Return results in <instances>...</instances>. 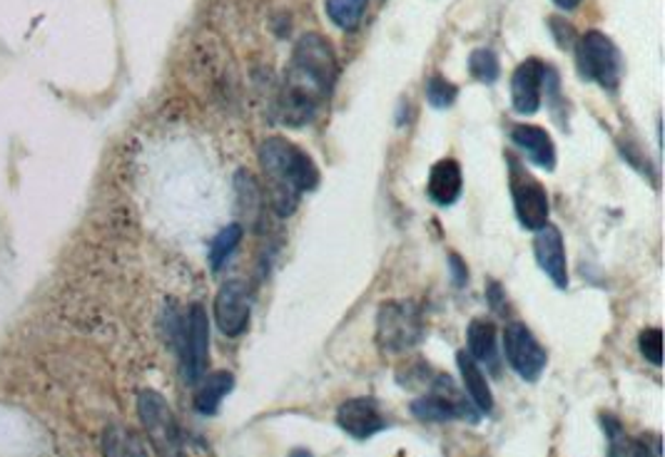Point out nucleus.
<instances>
[{
	"mask_svg": "<svg viewBox=\"0 0 665 457\" xmlns=\"http://www.w3.org/2000/svg\"><path fill=\"white\" fill-rule=\"evenodd\" d=\"M337 75L339 65L329 40L319 33L302 36L297 40L283 92H279V119L289 127L310 125L329 102Z\"/></svg>",
	"mask_w": 665,
	"mask_h": 457,
	"instance_id": "f257e3e1",
	"label": "nucleus"
},
{
	"mask_svg": "<svg viewBox=\"0 0 665 457\" xmlns=\"http://www.w3.org/2000/svg\"><path fill=\"white\" fill-rule=\"evenodd\" d=\"M260 167L267 179L269 202L279 217L294 214L304 192L319 185V169L310 154L285 137H267L260 144Z\"/></svg>",
	"mask_w": 665,
	"mask_h": 457,
	"instance_id": "f03ea898",
	"label": "nucleus"
},
{
	"mask_svg": "<svg viewBox=\"0 0 665 457\" xmlns=\"http://www.w3.org/2000/svg\"><path fill=\"white\" fill-rule=\"evenodd\" d=\"M426 323L414 301H387L377 314V343L387 353H402L424 341Z\"/></svg>",
	"mask_w": 665,
	"mask_h": 457,
	"instance_id": "7ed1b4c3",
	"label": "nucleus"
},
{
	"mask_svg": "<svg viewBox=\"0 0 665 457\" xmlns=\"http://www.w3.org/2000/svg\"><path fill=\"white\" fill-rule=\"evenodd\" d=\"M138 416L148 433L150 445L155 447L158 457H185V440L180 422H177L173 408L165 395L158 391H142L138 395Z\"/></svg>",
	"mask_w": 665,
	"mask_h": 457,
	"instance_id": "20e7f679",
	"label": "nucleus"
},
{
	"mask_svg": "<svg viewBox=\"0 0 665 457\" xmlns=\"http://www.w3.org/2000/svg\"><path fill=\"white\" fill-rule=\"evenodd\" d=\"M578 71L584 80L599 82L603 90H618L620 75H624V58L611 38L599 30H588L576 46Z\"/></svg>",
	"mask_w": 665,
	"mask_h": 457,
	"instance_id": "39448f33",
	"label": "nucleus"
},
{
	"mask_svg": "<svg viewBox=\"0 0 665 457\" xmlns=\"http://www.w3.org/2000/svg\"><path fill=\"white\" fill-rule=\"evenodd\" d=\"M412 412L424 422H447V420H466L476 426L481 420V412L474 408V403L459 391L456 383L447 373L434 378L431 391L412 403Z\"/></svg>",
	"mask_w": 665,
	"mask_h": 457,
	"instance_id": "423d86ee",
	"label": "nucleus"
},
{
	"mask_svg": "<svg viewBox=\"0 0 665 457\" xmlns=\"http://www.w3.org/2000/svg\"><path fill=\"white\" fill-rule=\"evenodd\" d=\"M177 353H180V366L187 383H198L202 376H208L210 366V321L208 312L200 304H195L177 329Z\"/></svg>",
	"mask_w": 665,
	"mask_h": 457,
	"instance_id": "0eeeda50",
	"label": "nucleus"
},
{
	"mask_svg": "<svg viewBox=\"0 0 665 457\" xmlns=\"http://www.w3.org/2000/svg\"><path fill=\"white\" fill-rule=\"evenodd\" d=\"M504 353L509 366L528 383H536L549 364V353L524 323H509L504 331Z\"/></svg>",
	"mask_w": 665,
	"mask_h": 457,
	"instance_id": "6e6552de",
	"label": "nucleus"
},
{
	"mask_svg": "<svg viewBox=\"0 0 665 457\" xmlns=\"http://www.w3.org/2000/svg\"><path fill=\"white\" fill-rule=\"evenodd\" d=\"M511 194H514L516 217L528 231H539L549 224V194H545L539 179L522 172V167L511 169Z\"/></svg>",
	"mask_w": 665,
	"mask_h": 457,
	"instance_id": "1a4fd4ad",
	"label": "nucleus"
},
{
	"mask_svg": "<svg viewBox=\"0 0 665 457\" xmlns=\"http://www.w3.org/2000/svg\"><path fill=\"white\" fill-rule=\"evenodd\" d=\"M250 318H252V296L247 283L227 281L215 299L217 329L229 335V339H237V335H242L247 331Z\"/></svg>",
	"mask_w": 665,
	"mask_h": 457,
	"instance_id": "9d476101",
	"label": "nucleus"
},
{
	"mask_svg": "<svg viewBox=\"0 0 665 457\" xmlns=\"http://www.w3.org/2000/svg\"><path fill=\"white\" fill-rule=\"evenodd\" d=\"M337 426L354 440H369L381 430L389 428V420L384 416L379 403L372 398H352L344 401L337 410Z\"/></svg>",
	"mask_w": 665,
	"mask_h": 457,
	"instance_id": "9b49d317",
	"label": "nucleus"
},
{
	"mask_svg": "<svg viewBox=\"0 0 665 457\" xmlns=\"http://www.w3.org/2000/svg\"><path fill=\"white\" fill-rule=\"evenodd\" d=\"M534 254L543 274L553 281V287L566 291L568 289V262H566L564 237H561L559 227L545 224L543 229L536 231Z\"/></svg>",
	"mask_w": 665,
	"mask_h": 457,
	"instance_id": "f8f14e48",
	"label": "nucleus"
},
{
	"mask_svg": "<svg viewBox=\"0 0 665 457\" xmlns=\"http://www.w3.org/2000/svg\"><path fill=\"white\" fill-rule=\"evenodd\" d=\"M545 67L539 58H528L516 67L514 77H511V102L518 115H536L541 107V90Z\"/></svg>",
	"mask_w": 665,
	"mask_h": 457,
	"instance_id": "ddd939ff",
	"label": "nucleus"
},
{
	"mask_svg": "<svg viewBox=\"0 0 665 457\" xmlns=\"http://www.w3.org/2000/svg\"><path fill=\"white\" fill-rule=\"evenodd\" d=\"M511 140H514L516 147H522L528 157H531L534 165L549 172L556 167V144H553L551 135L545 132L543 127L514 125V129H511Z\"/></svg>",
	"mask_w": 665,
	"mask_h": 457,
	"instance_id": "4468645a",
	"label": "nucleus"
},
{
	"mask_svg": "<svg viewBox=\"0 0 665 457\" xmlns=\"http://www.w3.org/2000/svg\"><path fill=\"white\" fill-rule=\"evenodd\" d=\"M462 167H459L456 160H441L437 165L431 167L429 175V187H426V192L434 202L439 206H451L459 196H462Z\"/></svg>",
	"mask_w": 665,
	"mask_h": 457,
	"instance_id": "2eb2a0df",
	"label": "nucleus"
},
{
	"mask_svg": "<svg viewBox=\"0 0 665 457\" xmlns=\"http://www.w3.org/2000/svg\"><path fill=\"white\" fill-rule=\"evenodd\" d=\"M468 356H472L476 364H481L491 370V373H499V346H497V326L486 318H474L468 323Z\"/></svg>",
	"mask_w": 665,
	"mask_h": 457,
	"instance_id": "dca6fc26",
	"label": "nucleus"
},
{
	"mask_svg": "<svg viewBox=\"0 0 665 457\" xmlns=\"http://www.w3.org/2000/svg\"><path fill=\"white\" fill-rule=\"evenodd\" d=\"M195 385H198V391H195V410L200 416H215L222 398L233 393L235 376L227 373V370H217V373L202 376Z\"/></svg>",
	"mask_w": 665,
	"mask_h": 457,
	"instance_id": "f3484780",
	"label": "nucleus"
},
{
	"mask_svg": "<svg viewBox=\"0 0 665 457\" xmlns=\"http://www.w3.org/2000/svg\"><path fill=\"white\" fill-rule=\"evenodd\" d=\"M456 364H459V370H462L468 401L474 403V408L479 410L481 416H489V412L493 410V393H491L489 383H486V376L481 373L479 364H476V360L468 356L466 351L459 353Z\"/></svg>",
	"mask_w": 665,
	"mask_h": 457,
	"instance_id": "a211bd4d",
	"label": "nucleus"
},
{
	"mask_svg": "<svg viewBox=\"0 0 665 457\" xmlns=\"http://www.w3.org/2000/svg\"><path fill=\"white\" fill-rule=\"evenodd\" d=\"M102 457H148V450L130 428L110 426L102 433Z\"/></svg>",
	"mask_w": 665,
	"mask_h": 457,
	"instance_id": "6ab92c4d",
	"label": "nucleus"
},
{
	"mask_svg": "<svg viewBox=\"0 0 665 457\" xmlns=\"http://www.w3.org/2000/svg\"><path fill=\"white\" fill-rule=\"evenodd\" d=\"M603 430L608 435V457H648V443L638 437H630L618 418L603 416Z\"/></svg>",
	"mask_w": 665,
	"mask_h": 457,
	"instance_id": "aec40b11",
	"label": "nucleus"
},
{
	"mask_svg": "<svg viewBox=\"0 0 665 457\" xmlns=\"http://www.w3.org/2000/svg\"><path fill=\"white\" fill-rule=\"evenodd\" d=\"M366 3L369 0H327L324 8H327L329 21L342 30H356L366 13Z\"/></svg>",
	"mask_w": 665,
	"mask_h": 457,
	"instance_id": "412c9836",
	"label": "nucleus"
},
{
	"mask_svg": "<svg viewBox=\"0 0 665 457\" xmlns=\"http://www.w3.org/2000/svg\"><path fill=\"white\" fill-rule=\"evenodd\" d=\"M242 227L240 224H229V227H225L219 231V234L215 237V241H212L210 246V264H212V271H219L222 264L227 262L229 256H233V252L237 249V244L242 241Z\"/></svg>",
	"mask_w": 665,
	"mask_h": 457,
	"instance_id": "4be33fe9",
	"label": "nucleus"
},
{
	"mask_svg": "<svg viewBox=\"0 0 665 457\" xmlns=\"http://www.w3.org/2000/svg\"><path fill=\"white\" fill-rule=\"evenodd\" d=\"M468 67H472V75L476 77V80L486 82V85H493L501 75V65H499L497 53H493V50H486V48L474 50L472 58H468Z\"/></svg>",
	"mask_w": 665,
	"mask_h": 457,
	"instance_id": "5701e85b",
	"label": "nucleus"
},
{
	"mask_svg": "<svg viewBox=\"0 0 665 457\" xmlns=\"http://www.w3.org/2000/svg\"><path fill=\"white\" fill-rule=\"evenodd\" d=\"M456 94H459L456 85L449 82L447 77H441V75H434L431 80L426 82V100H429V105L437 110H447L454 105Z\"/></svg>",
	"mask_w": 665,
	"mask_h": 457,
	"instance_id": "b1692460",
	"label": "nucleus"
},
{
	"mask_svg": "<svg viewBox=\"0 0 665 457\" xmlns=\"http://www.w3.org/2000/svg\"><path fill=\"white\" fill-rule=\"evenodd\" d=\"M641 353L645 356V360H651L653 366H661V353H663V333L661 329H645L641 333Z\"/></svg>",
	"mask_w": 665,
	"mask_h": 457,
	"instance_id": "393cba45",
	"label": "nucleus"
},
{
	"mask_svg": "<svg viewBox=\"0 0 665 457\" xmlns=\"http://www.w3.org/2000/svg\"><path fill=\"white\" fill-rule=\"evenodd\" d=\"M551 25H553V28H559V30H553V36H556L561 48H566V46H570V42H574L576 33H574V28H570L568 23L559 21V18H551Z\"/></svg>",
	"mask_w": 665,
	"mask_h": 457,
	"instance_id": "a878e982",
	"label": "nucleus"
},
{
	"mask_svg": "<svg viewBox=\"0 0 665 457\" xmlns=\"http://www.w3.org/2000/svg\"><path fill=\"white\" fill-rule=\"evenodd\" d=\"M451 274H454V281H456V287H462V283H466V279H468V271H466V264L462 262V258H459L456 254H451Z\"/></svg>",
	"mask_w": 665,
	"mask_h": 457,
	"instance_id": "bb28decb",
	"label": "nucleus"
},
{
	"mask_svg": "<svg viewBox=\"0 0 665 457\" xmlns=\"http://www.w3.org/2000/svg\"><path fill=\"white\" fill-rule=\"evenodd\" d=\"M553 3H556L561 11H574V8L581 5V0H553Z\"/></svg>",
	"mask_w": 665,
	"mask_h": 457,
	"instance_id": "cd10ccee",
	"label": "nucleus"
},
{
	"mask_svg": "<svg viewBox=\"0 0 665 457\" xmlns=\"http://www.w3.org/2000/svg\"><path fill=\"white\" fill-rule=\"evenodd\" d=\"M289 457H312V453H306V450H294Z\"/></svg>",
	"mask_w": 665,
	"mask_h": 457,
	"instance_id": "c85d7f7f",
	"label": "nucleus"
}]
</instances>
